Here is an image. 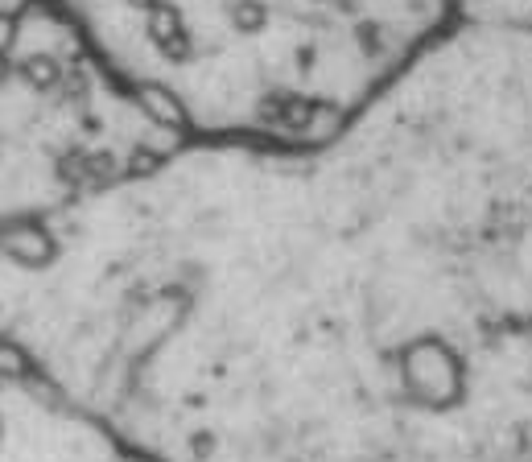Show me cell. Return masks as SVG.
I'll return each mask as SVG.
<instances>
[{
  "label": "cell",
  "mask_w": 532,
  "mask_h": 462,
  "mask_svg": "<svg viewBox=\"0 0 532 462\" xmlns=\"http://www.w3.org/2000/svg\"><path fill=\"white\" fill-rule=\"evenodd\" d=\"M0 462H149L112 425L0 347Z\"/></svg>",
  "instance_id": "obj_2"
},
{
  "label": "cell",
  "mask_w": 532,
  "mask_h": 462,
  "mask_svg": "<svg viewBox=\"0 0 532 462\" xmlns=\"http://www.w3.org/2000/svg\"><path fill=\"white\" fill-rule=\"evenodd\" d=\"M5 339L149 462H532V17L454 13L318 141L79 198Z\"/></svg>",
  "instance_id": "obj_1"
}]
</instances>
